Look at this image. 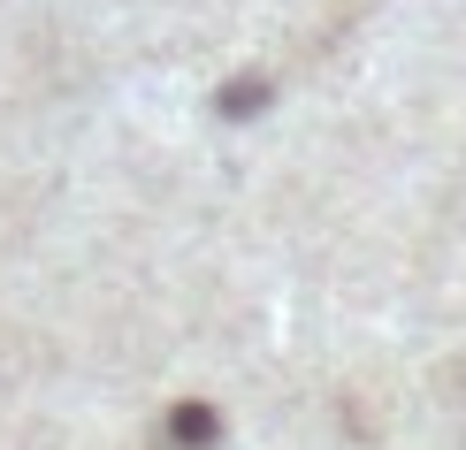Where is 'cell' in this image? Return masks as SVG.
I'll return each mask as SVG.
<instances>
[{"instance_id": "1", "label": "cell", "mask_w": 466, "mask_h": 450, "mask_svg": "<svg viewBox=\"0 0 466 450\" xmlns=\"http://www.w3.org/2000/svg\"><path fill=\"white\" fill-rule=\"evenodd\" d=\"M168 435H177V443H215V413H207V405H177Z\"/></svg>"}, {"instance_id": "2", "label": "cell", "mask_w": 466, "mask_h": 450, "mask_svg": "<svg viewBox=\"0 0 466 450\" xmlns=\"http://www.w3.org/2000/svg\"><path fill=\"white\" fill-rule=\"evenodd\" d=\"M260 100H268V85H260V76H252V85H229V92H222V115H252Z\"/></svg>"}]
</instances>
